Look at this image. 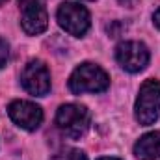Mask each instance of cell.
I'll return each mask as SVG.
<instances>
[{
  "mask_svg": "<svg viewBox=\"0 0 160 160\" xmlns=\"http://www.w3.org/2000/svg\"><path fill=\"white\" fill-rule=\"evenodd\" d=\"M149 48L142 41H123L116 48V60L127 73H140L149 63Z\"/></svg>",
  "mask_w": 160,
  "mask_h": 160,
  "instance_id": "obj_5",
  "label": "cell"
},
{
  "mask_svg": "<svg viewBox=\"0 0 160 160\" xmlns=\"http://www.w3.org/2000/svg\"><path fill=\"white\" fill-rule=\"evenodd\" d=\"M56 19H58V24L69 36H75V38H82L91 24L88 9L77 2H63L56 11Z\"/></svg>",
  "mask_w": 160,
  "mask_h": 160,
  "instance_id": "obj_4",
  "label": "cell"
},
{
  "mask_svg": "<svg viewBox=\"0 0 160 160\" xmlns=\"http://www.w3.org/2000/svg\"><path fill=\"white\" fill-rule=\"evenodd\" d=\"M134 157L138 160H158L160 158V130L147 132L136 142Z\"/></svg>",
  "mask_w": 160,
  "mask_h": 160,
  "instance_id": "obj_9",
  "label": "cell"
},
{
  "mask_svg": "<svg viewBox=\"0 0 160 160\" xmlns=\"http://www.w3.org/2000/svg\"><path fill=\"white\" fill-rule=\"evenodd\" d=\"M110 86V77L97 63H80L69 78V89L75 95L82 93H101Z\"/></svg>",
  "mask_w": 160,
  "mask_h": 160,
  "instance_id": "obj_1",
  "label": "cell"
},
{
  "mask_svg": "<svg viewBox=\"0 0 160 160\" xmlns=\"http://www.w3.org/2000/svg\"><path fill=\"white\" fill-rule=\"evenodd\" d=\"M160 116V82L155 78L145 80L140 86L134 104V118L140 125L149 127Z\"/></svg>",
  "mask_w": 160,
  "mask_h": 160,
  "instance_id": "obj_2",
  "label": "cell"
},
{
  "mask_svg": "<svg viewBox=\"0 0 160 160\" xmlns=\"http://www.w3.org/2000/svg\"><path fill=\"white\" fill-rule=\"evenodd\" d=\"M50 160H88V157L80 151V149H73V147H67V149H62L58 151Z\"/></svg>",
  "mask_w": 160,
  "mask_h": 160,
  "instance_id": "obj_10",
  "label": "cell"
},
{
  "mask_svg": "<svg viewBox=\"0 0 160 160\" xmlns=\"http://www.w3.org/2000/svg\"><path fill=\"white\" fill-rule=\"evenodd\" d=\"M8 114L15 125L24 130H36L43 123V110L30 101H13L8 106Z\"/></svg>",
  "mask_w": 160,
  "mask_h": 160,
  "instance_id": "obj_8",
  "label": "cell"
},
{
  "mask_svg": "<svg viewBox=\"0 0 160 160\" xmlns=\"http://www.w3.org/2000/svg\"><path fill=\"white\" fill-rule=\"evenodd\" d=\"M99 160H119V158H114V157H102V158H99Z\"/></svg>",
  "mask_w": 160,
  "mask_h": 160,
  "instance_id": "obj_13",
  "label": "cell"
},
{
  "mask_svg": "<svg viewBox=\"0 0 160 160\" xmlns=\"http://www.w3.org/2000/svg\"><path fill=\"white\" fill-rule=\"evenodd\" d=\"M153 22H155V26L160 30V8L155 11V15H153Z\"/></svg>",
  "mask_w": 160,
  "mask_h": 160,
  "instance_id": "obj_12",
  "label": "cell"
},
{
  "mask_svg": "<svg viewBox=\"0 0 160 160\" xmlns=\"http://www.w3.org/2000/svg\"><path fill=\"white\" fill-rule=\"evenodd\" d=\"M8 58H9V47H8L6 39L0 38V69L8 63Z\"/></svg>",
  "mask_w": 160,
  "mask_h": 160,
  "instance_id": "obj_11",
  "label": "cell"
},
{
  "mask_svg": "<svg viewBox=\"0 0 160 160\" xmlns=\"http://www.w3.org/2000/svg\"><path fill=\"white\" fill-rule=\"evenodd\" d=\"M21 84L30 95L45 97L50 91V73L47 65L39 60L28 62L21 73Z\"/></svg>",
  "mask_w": 160,
  "mask_h": 160,
  "instance_id": "obj_7",
  "label": "cell"
},
{
  "mask_svg": "<svg viewBox=\"0 0 160 160\" xmlns=\"http://www.w3.org/2000/svg\"><path fill=\"white\" fill-rule=\"evenodd\" d=\"M89 121H91L89 112L82 104H75V102L62 104L58 108V112H56V125H58V128L67 138H73V140H78V138H82L88 132Z\"/></svg>",
  "mask_w": 160,
  "mask_h": 160,
  "instance_id": "obj_3",
  "label": "cell"
},
{
  "mask_svg": "<svg viewBox=\"0 0 160 160\" xmlns=\"http://www.w3.org/2000/svg\"><path fill=\"white\" fill-rule=\"evenodd\" d=\"M21 24L28 36H39L48 26V13L45 0H19Z\"/></svg>",
  "mask_w": 160,
  "mask_h": 160,
  "instance_id": "obj_6",
  "label": "cell"
},
{
  "mask_svg": "<svg viewBox=\"0 0 160 160\" xmlns=\"http://www.w3.org/2000/svg\"><path fill=\"white\" fill-rule=\"evenodd\" d=\"M119 2H121V4H123V2H125V0H119Z\"/></svg>",
  "mask_w": 160,
  "mask_h": 160,
  "instance_id": "obj_15",
  "label": "cell"
},
{
  "mask_svg": "<svg viewBox=\"0 0 160 160\" xmlns=\"http://www.w3.org/2000/svg\"><path fill=\"white\" fill-rule=\"evenodd\" d=\"M6 2H8V0H0V6H4V4H6Z\"/></svg>",
  "mask_w": 160,
  "mask_h": 160,
  "instance_id": "obj_14",
  "label": "cell"
}]
</instances>
